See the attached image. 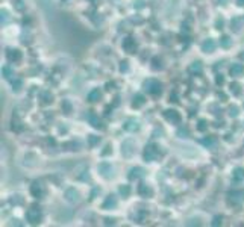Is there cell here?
I'll use <instances>...</instances> for the list:
<instances>
[{"label": "cell", "instance_id": "681fc988", "mask_svg": "<svg viewBox=\"0 0 244 227\" xmlns=\"http://www.w3.org/2000/svg\"><path fill=\"white\" fill-rule=\"evenodd\" d=\"M23 8H24V6H23V2L18 0V2H17V9H23Z\"/></svg>", "mask_w": 244, "mask_h": 227}, {"label": "cell", "instance_id": "cb8c5ba5", "mask_svg": "<svg viewBox=\"0 0 244 227\" xmlns=\"http://www.w3.org/2000/svg\"><path fill=\"white\" fill-rule=\"evenodd\" d=\"M234 179L235 180H243L244 179V168H235L234 170Z\"/></svg>", "mask_w": 244, "mask_h": 227}, {"label": "cell", "instance_id": "ba28073f", "mask_svg": "<svg viewBox=\"0 0 244 227\" xmlns=\"http://www.w3.org/2000/svg\"><path fill=\"white\" fill-rule=\"evenodd\" d=\"M164 117H165V120H168V121L173 123V124L180 123V115H179V112L174 111V109H167V111H164Z\"/></svg>", "mask_w": 244, "mask_h": 227}, {"label": "cell", "instance_id": "603a6c76", "mask_svg": "<svg viewBox=\"0 0 244 227\" xmlns=\"http://www.w3.org/2000/svg\"><path fill=\"white\" fill-rule=\"evenodd\" d=\"M190 71L191 73H194V74H202V71H203V67H202V62H193L191 65H190Z\"/></svg>", "mask_w": 244, "mask_h": 227}, {"label": "cell", "instance_id": "d6a6232c", "mask_svg": "<svg viewBox=\"0 0 244 227\" xmlns=\"http://www.w3.org/2000/svg\"><path fill=\"white\" fill-rule=\"evenodd\" d=\"M120 194H122L123 197H129V194H130V188L127 186V185H123V186H120Z\"/></svg>", "mask_w": 244, "mask_h": 227}, {"label": "cell", "instance_id": "277c9868", "mask_svg": "<svg viewBox=\"0 0 244 227\" xmlns=\"http://www.w3.org/2000/svg\"><path fill=\"white\" fill-rule=\"evenodd\" d=\"M228 201L229 204L234 206H241L244 203V189H234L228 194Z\"/></svg>", "mask_w": 244, "mask_h": 227}, {"label": "cell", "instance_id": "d590c367", "mask_svg": "<svg viewBox=\"0 0 244 227\" xmlns=\"http://www.w3.org/2000/svg\"><path fill=\"white\" fill-rule=\"evenodd\" d=\"M240 26H241V18H234L232 20V29L240 30Z\"/></svg>", "mask_w": 244, "mask_h": 227}, {"label": "cell", "instance_id": "7a4b0ae2", "mask_svg": "<svg viewBox=\"0 0 244 227\" xmlns=\"http://www.w3.org/2000/svg\"><path fill=\"white\" fill-rule=\"evenodd\" d=\"M159 154H161V150H159V147H158V145H155V144H147V145H146V148H144V153H143L144 161H147V162L155 161Z\"/></svg>", "mask_w": 244, "mask_h": 227}, {"label": "cell", "instance_id": "816d5d0a", "mask_svg": "<svg viewBox=\"0 0 244 227\" xmlns=\"http://www.w3.org/2000/svg\"><path fill=\"white\" fill-rule=\"evenodd\" d=\"M240 58H241V59H244V51L241 53V55H240Z\"/></svg>", "mask_w": 244, "mask_h": 227}, {"label": "cell", "instance_id": "1f68e13d", "mask_svg": "<svg viewBox=\"0 0 244 227\" xmlns=\"http://www.w3.org/2000/svg\"><path fill=\"white\" fill-rule=\"evenodd\" d=\"M62 109H64L65 114H71V103L68 100H64L62 101Z\"/></svg>", "mask_w": 244, "mask_h": 227}, {"label": "cell", "instance_id": "5b68a950", "mask_svg": "<svg viewBox=\"0 0 244 227\" xmlns=\"http://www.w3.org/2000/svg\"><path fill=\"white\" fill-rule=\"evenodd\" d=\"M31 194H32L35 198H41V197L46 194V188H44L42 182L35 180L32 185H31Z\"/></svg>", "mask_w": 244, "mask_h": 227}, {"label": "cell", "instance_id": "74e56055", "mask_svg": "<svg viewBox=\"0 0 244 227\" xmlns=\"http://www.w3.org/2000/svg\"><path fill=\"white\" fill-rule=\"evenodd\" d=\"M228 111H229V115H231V117H237V115H238V108H237V106H229Z\"/></svg>", "mask_w": 244, "mask_h": 227}, {"label": "cell", "instance_id": "44dd1931", "mask_svg": "<svg viewBox=\"0 0 244 227\" xmlns=\"http://www.w3.org/2000/svg\"><path fill=\"white\" fill-rule=\"evenodd\" d=\"M144 103H146V98H144V95H141V94H137V95L133 97L132 108H141Z\"/></svg>", "mask_w": 244, "mask_h": 227}, {"label": "cell", "instance_id": "6da1fadb", "mask_svg": "<svg viewBox=\"0 0 244 227\" xmlns=\"http://www.w3.org/2000/svg\"><path fill=\"white\" fill-rule=\"evenodd\" d=\"M26 220H27L31 224H38V223H41V220H42V212H41V209L37 204L31 206V207L26 211Z\"/></svg>", "mask_w": 244, "mask_h": 227}, {"label": "cell", "instance_id": "e0dca14e", "mask_svg": "<svg viewBox=\"0 0 244 227\" xmlns=\"http://www.w3.org/2000/svg\"><path fill=\"white\" fill-rule=\"evenodd\" d=\"M40 101L41 105H50L53 101V95L49 91H41L40 92Z\"/></svg>", "mask_w": 244, "mask_h": 227}, {"label": "cell", "instance_id": "30bf717a", "mask_svg": "<svg viewBox=\"0 0 244 227\" xmlns=\"http://www.w3.org/2000/svg\"><path fill=\"white\" fill-rule=\"evenodd\" d=\"M86 120H88V121H89V124H91L93 127H96V129H103V127H105V126H103V123L100 121V118H99L94 112H91V111L86 114Z\"/></svg>", "mask_w": 244, "mask_h": 227}, {"label": "cell", "instance_id": "3957f363", "mask_svg": "<svg viewBox=\"0 0 244 227\" xmlns=\"http://www.w3.org/2000/svg\"><path fill=\"white\" fill-rule=\"evenodd\" d=\"M143 87H144V90L147 91L149 94H153V95H158V94L162 92V83H161L159 80H156V79H149V80H146Z\"/></svg>", "mask_w": 244, "mask_h": 227}, {"label": "cell", "instance_id": "4316f807", "mask_svg": "<svg viewBox=\"0 0 244 227\" xmlns=\"http://www.w3.org/2000/svg\"><path fill=\"white\" fill-rule=\"evenodd\" d=\"M231 44H232V41H231L229 37H221V38H220V45H221L223 48H229Z\"/></svg>", "mask_w": 244, "mask_h": 227}, {"label": "cell", "instance_id": "f907efd6", "mask_svg": "<svg viewBox=\"0 0 244 227\" xmlns=\"http://www.w3.org/2000/svg\"><path fill=\"white\" fill-rule=\"evenodd\" d=\"M237 3H238L240 6H244V0H237Z\"/></svg>", "mask_w": 244, "mask_h": 227}, {"label": "cell", "instance_id": "bcb514c9", "mask_svg": "<svg viewBox=\"0 0 244 227\" xmlns=\"http://www.w3.org/2000/svg\"><path fill=\"white\" fill-rule=\"evenodd\" d=\"M105 224H106V226H111V224H115V221H114L112 218H106V220H105Z\"/></svg>", "mask_w": 244, "mask_h": 227}, {"label": "cell", "instance_id": "8fae6325", "mask_svg": "<svg viewBox=\"0 0 244 227\" xmlns=\"http://www.w3.org/2000/svg\"><path fill=\"white\" fill-rule=\"evenodd\" d=\"M79 198H81V194H79V191H78L76 188H68V189L65 191V200H67V201L76 203V201H79Z\"/></svg>", "mask_w": 244, "mask_h": 227}, {"label": "cell", "instance_id": "d6986e66", "mask_svg": "<svg viewBox=\"0 0 244 227\" xmlns=\"http://www.w3.org/2000/svg\"><path fill=\"white\" fill-rule=\"evenodd\" d=\"M202 50H203L205 53H212L214 50H215V43H214V40H205L203 44H202Z\"/></svg>", "mask_w": 244, "mask_h": 227}, {"label": "cell", "instance_id": "8d00e7d4", "mask_svg": "<svg viewBox=\"0 0 244 227\" xmlns=\"http://www.w3.org/2000/svg\"><path fill=\"white\" fill-rule=\"evenodd\" d=\"M144 6H146L144 0H135V2H133V8H135V9H143Z\"/></svg>", "mask_w": 244, "mask_h": 227}, {"label": "cell", "instance_id": "484cf974", "mask_svg": "<svg viewBox=\"0 0 244 227\" xmlns=\"http://www.w3.org/2000/svg\"><path fill=\"white\" fill-rule=\"evenodd\" d=\"M64 148H67V150H79V142H76V141L65 142V144H64Z\"/></svg>", "mask_w": 244, "mask_h": 227}, {"label": "cell", "instance_id": "52a82bcc", "mask_svg": "<svg viewBox=\"0 0 244 227\" xmlns=\"http://www.w3.org/2000/svg\"><path fill=\"white\" fill-rule=\"evenodd\" d=\"M133 151H135V144H133V141H130V139H126L124 142L122 144V153L124 158H130L132 154H133Z\"/></svg>", "mask_w": 244, "mask_h": 227}, {"label": "cell", "instance_id": "f546056e", "mask_svg": "<svg viewBox=\"0 0 244 227\" xmlns=\"http://www.w3.org/2000/svg\"><path fill=\"white\" fill-rule=\"evenodd\" d=\"M97 142H100V136H96V135H89L88 136V144L91 147H94Z\"/></svg>", "mask_w": 244, "mask_h": 227}, {"label": "cell", "instance_id": "ffe728a7", "mask_svg": "<svg viewBox=\"0 0 244 227\" xmlns=\"http://www.w3.org/2000/svg\"><path fill=\"white\" fill-rule=\"evenodd\" d=\"M100 98H102V91L97 90V88L93 90L89 94H88V100H89L91 103H96V101H99Z\"/></svg>", "mask_w": 244, "mask_h": 227}, {"label": "cell", "instance_id": "c3c4849f", "mask_svg": "<svg viewBox=\"0 0 244 227\" xmlns=\"http://www.w3.org/2000/svg\"><path fill=\"white\" fill-rule=\"evenodd\" d=\"M196 224L200 226V221H199V220H197V221H196V220H191V221L188 223V226H196Z\"/></svg>", "mask_w": 244, "mask_h": 227}, {"label": "cell", "instance_id": "7bdbcfd3", "mask_svg": "<svg viewBox=\"0 0 244 227\" xmlns=\"http://www.w3.org/2000/svg\"><path fill=\"white\" fill-rule=\"evenodd\" d=\"M12 129H14V130H17V132H20V130L23 129V126H21V123H20V121H14Z\"/></svg>", "mask_w": 244, "mask_h": 227}, {"label": "cell", "instance_id": "7dc6e473", "mask_svg": "<svg viewBox=\"0 0 244 227\" xmlns=\"http://www.w3.org/2000/svg\"><path fill=\"white\" fill-rule=\"evenodd\" d=\"M109 153H111V145H106V150H103L102 154L105 156V154H109Z\"/></svg>", "mask_w": 244, "mask_h": 227}, {"label": "cell", "instance_id": "2e32d148", "mask_svg": "<svg viewBox=\"0 0 244 227\" xmlns=\"http://www.w3.org/2000/svg\"><path fill=\"white\" fill-rule=\"evenodd\" d=\"M115 206H117V197L112 195V194L108 195L106 200L103 201V209H108V211H109V209H114Z\"/></svg>", "mask_w": 244, "mask_h": 227}, {"label": "cell", "instance_id": "f1b7e54d", "mask_svg": "<svg viewBox=\"0 0 244 227\" xmlns=\"http://www.w3.org/2000/svg\"><path fill=\"white\" fill-rule=\"evenodd\" d=\"M21 87H23V82H21V79H15V80L12 82V90L15 91V92H18V91L21 90Z\"/></svg>", "mask_w": 244, "mask_h": 227}, {"label": "cell", "instance_id": "5bb4252c", "mask_svg": "<svg viewBox=\"0 0 244 227\" xmlns=\"http://www.w3.org/2000/svg\"><path fill=\"white\" fill-rule=\"evenodd\" d=\"M229 73L232 77H240L244 74V65L243 64H234L231 68H229Z\"/></svg>", "mask_w": 244, "mask_h": 227}, {"label": "cell", "instance_id": "60d3db41", "mask_svg": "<svg viewBox=\"0 0 244 227\" xmlns=\"http://www.w3.org/2000/svg\"><path fill=\"white\" fill-rule=\"evenodd\" d=\"M0 14H2V24H3V23H8V20H9V17H8V11H3V9H2V12H0Z\"/></svg>", "mask_w": 244, "mask_h": 227}, {"label": "cell", "instance_id": "e575fe53", "mask_svg": "<svg viewBox=\"0 0 244 227\" xmlns=\"http://www.w3.org/2000/svg\"><path fill=\"white\" fill-rule=\"evenodd\" d=\"M206 127H208V124H206V121H205V120H200V121L197 123V130H199V132H205V130H206Z\"/></svg>", "mask_w": 244, "mask_h": 227}, {"label": "cell", "instance_id": "8992f818", "mask_svg": "<svg viewBox=\"0 0 244 227\" xmlns=\"http://www.w3.org/2000/svg\"><path fill=\"white\" fill-rule=\"evenodd\" d=\"M99 173H100L105 179L114 177V168H112V165L108 164V162H102V164L99 165Z\"/></svg>", "mask_w": 244, "mask_h": 227}, {"label": "cell", "instance_id": "9a60e30c", "mask_svg": "<svg viewBox=\"0 0 244 227\" xmlns=\"http://www.w3.org/2000/svg\"><path fill=\"white\" fill-rule=\"evenodd\" d=\"M144 168H141V167H133L132 170H130V173H129V179L130 180H135V179H140V177H143L144 176Z\"/></svg>", "mask_w": 244, "mask_h": 227}, {"label": "cell", "instance_id": "ab89813d", "mask_svg": "<svg viewBox=\"0 0 244 227\" xmlns=\"http://www.w3.org/2000/svg\"><path fill=\"white\" fill-rule=\"evenodd\" d=\"M127 68H129V62L127 61H122L120 62V71L124 73V71H127Z\"/></svg>", "mask_w": 244, "mask_h": 227}, {"label": "cell", "instance_id": "83f0119b", "mask_svg": "<svg viewBox=\"0 0 244 227\" xmlns=\"http://www.w3.org/2000/svg\"><path fill=\"white\" fill-rule=\"evenodd\" d=\"M241 87H240V83H237V82H234V83H231V92L234 94V95H238L241 90H240Z\"/></svg>", "mask_w": 244, "mask_h": 227}, {"label": "cell", "instance_id": "4fadbf2b", "mask_svg": "<svg viewBox=\"0 0 244 227\" xmlns=\"http://www.w3.org/2000/svg\"><path fill=\"white\" fill-rule=\"evenodd\" d=\"M138 194H140L141 197H144V198H150V197L153 195V189H152L149 185L141 183V185L138 186Z\"/></svg>", "mask_w": 244, "mask_h": 227}, {"label": "cell", "instance_id": "7402d4cb", "mask_svg": "<svg viewBox=\"0 0 244 227\" xmlns=\"http://www.w3.org/2000/svg\"><path fill=\"white\" fill-rule=\"evenodd\" d=\"M200 142L203 144L205 147H208V148H212V147L217 145V139H215L214 136H206V138H203Z\"/></svg>", "mask_w": 244, "mask_h": 227}, {"label": "cell", "instance_id": "f35d334b", "mask_svg": "<svg viewBox=\"0 0 244 227\" xmlns=\"http://www.w3.org/2000/svg\"><path fill=\"white\" fill-rule=\"evenodd\" d=\"M11 203H12V204H21V203H23V198H20V195H14V197L11 198Z\"/></svg>", "mask_w": 244, "mask_h": 227}, {"label": "cell", "instance_id": "b9f144b4", "mask_svg": "<svg viewBox=\"0 0 244 227\" xmlns=\"http://www.w3.org/2000/svg\"><path fill=\"white\" fill-rule=\"evenodd\" d=\"M223 223V218L220 217V215H217V217H214V221H212V226H220Z\"/></svg>", "mask_w": 244, "mask_h": 227}, {"label": "cell", "instance_id": "ac0fdd59", "mask_svg": "<svg viewBox=\"0 0 244 227\" xmlns=\"http://www.w3.org/2000/svg\"><path fill=\"white\" fill-rule=\"evenodd\" d=\"M8 59L11 61V62H18V61H21V51L20 50H8Z\"/></svg>", "mask_w": 244, "mask_h": 227}, {"label": "cell", "instance_id": "db71d44e", "mask_svg": "<svg viewBox=\"0 0 244 227\" xmlns=\"http://www.w3.org/2000/svg\"><path fill=\"white\" fill-rule=\"evenodd\" d=\"M220 2H221V0H220ZM223 2H226V0H223Z\"/></svg>", "mask_w": 244, "mask_h": 227}, {"label": "cell", "instance_id": "7c38bea8", "mask_svg": "<svg viewBox=\"0 0 244 227\" xmlns=\"http://www.w3.org/2000/svg\"><path fill=\"white\" fill-rule=\"evenodd\" d=\"M123 129L127 132H137L140 129V121H137L135 118H127L123 124Z\"/></svg>", "mask_w": 244, "mask_h": 227}, {"label": "cell", "instance_id": "ee69618b", "mask_svg": "<svg viewBox=\"0 0 244 227\" xmlns=\"http://www.w3.org/2000/svg\"><path fill=\"white\" fill-rule=\"evenodd\" d=\"M215 82H217V85H223V83H224V77H223L221 74H217V77H215Z\"/></svg>", "mask_w": 244, "mask_h": 227}, {"label": "cell", "instance_id": "9c48e42d", "mask_svg": "<svg viewBox=\"0 0 244 227\" xmlns=\"http://www.w3.org/2000/svg\"><path fill=\"white\" fill-rule=\"evenodd\" d=\"M123 48H124V51H127V53H137V48H138V45L135 43V40L133 38H130V37H127V38H124V41H123Z\"/></svg>", "mask_w": 244, "mask_h": 227}, {"label": "cell", "instance_id": "f6af8a7d", "mask_svg": "<svg viewBox=\"0 0 244 227\" xmlns=\"http://www.w3.org/2000/svg\"><path fill=\"white\" fill-rule=\"evenodd\" d=\"M223 24H224L223 18H218V20L215 21V27H217V29H223Z\"/></svg>", "mask_w": 244, "mask_h": 227}, {"label": "cell", "instance_id": "d4e9b609", "mask_svg": "<svg viewBox=\"0 0 244 227\" xmlns=\"http://www.w3.org/2000/svg\"><path fill=\"white\" fill-rule=\"evenodd\" d=\"M152 64H153L152 67H153L155 70H161V68H162V59H161L159 56H155V58L152 59Z\"/></svg>", "mask_w": 244, "mask_h": 227}, {"label": "cell", "instance_id": "f5cc1de1", "mask_svg": "<svg viewBox=\"0 0 244 227\" xmlns=\"http://www.w3.org/2000/svg\"><path fill=\"white\" fill-rule=\"evenodd\" d=\"M96 2H97V0H93V3H96Z\"/></svg>", "mask_w": 244, "mask_h": 227}, {"label": "cell", "instance_id": "836d02e7", "mask_svg": "<svg viewBox=\"0 0 244 227\" xmlns=\"http://www.w3.org/2000/svg\"><path fill=\"white\" fill-rule=\"evenodd\" d=\"M188 135H190V132H188L187 127H180V129L177 130V136H180V138H187Z\"/></svg>", "mask_w": 244, "mask_h": 227}, {"label": "cell", "instance_id": "4dcf8cb0", "mask_svg": "<svg viewBox=\"0 0 244 227\" xmlns=\"http://www.w3.org/2000/svg\"><path fill=\"white\" fill-rule=\"evenodd\" d=\"M2 74H3V77H5V79H11V76H12V70H11L9 67H3V68H2Z\"/></svg>", "mask_w": 244, "mask_h": 227}]
</instances>
